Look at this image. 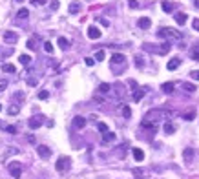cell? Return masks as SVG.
I'll return each mask as SVG.
<instances>
[{"mask_svg":"<svg viewBox=\"0 0 199 179\" xmlns=\"http://www.w3.org/2000/svg\"><path fill=\"white\" fill-rule=\"evenodd\" d=\"M143 49H144V51L157 53V55H166V53H170L172 44H170V40H166V42H163V44H144Z\"/></svg>","mask_w":199,"mask_h":179,"instance_id":"cell-2","label":"cell"},{"mask_svg":"<svg viewBox=\"0 0 199 179\" xmlns=\"http://www.w3.org/2000/svg\"><path fill=\"white\" fill-rule=\"evenodd\" d=\"M48 97H49V91H48V90H42V91H38V99H40V101H46Z\"/></svg>","mask_w":199,"mask_h":179,"instance_id":"cell-39","label":"cell"},{"mask_svg":"<svg viewBox=\"0 0 199 179\" xmlns=\"http://www.w3.org/2000/svg\"><path fill=\"white\" fill-rule=\"evenodd\" d=\"M4 130H5L7 134H11V135L16 134V126H11V124H4Z\"/></svg>","mask_w":199,"mask_h":179,"instance_id":"cell-34","label":"cell"},{"mask_svg":"<svg viewBox=\"0 0 199 179\" xmlns=\"http://www.w3.org/2000/svg\"><path fill=\"white\" fill-rule=\"evenodd\" d=\"M18 112H20V106H18V104H13V106L7 108V113H9V115H16Z\"/></svg>","mask_w":199,"mask_h":179,"instance_id":"cell-29","label":"cell"},{"mask_svg":"<svg viewBox=\"0 0 199 179\" xmlns=\"http://www.w3.org/2000/svg\"><path fill=\"white\" fill-rule=\"evenodd\" d=\"M2 71H5V73H15L16 68H15L13 64H4V66H2Z\"/></svg>","mask_w":199,"mask_h":179,"instance_id":"cell-28","label":"cell"},{"mask_svg":"<svg viewBox=\"0 0 199 179\" xmlns=\"http://www.w3.org/2000/svg\"><path fill=\"white\" fill-rule=\"evenodd\" d=\"M183 159H185V163H192V159H194V148H185L183 150Z\"/></svg>","mask_w":199,"mask_h":179,"instance_id":"cell-12","label":"cell"},{"mask_svg":"<svg viewBox=\"0 0 199 179\" xmlns=\"http://www.w3.org/2000/svg\"><path fill=\"white\" fill-rule=\"evenodd\" d=\"M183 88H185V90H187V91H190V93H192V91H196V90H197V88H196V86H194V84H190V82H185V84H183Z\"/></svg>","mask_w":199,"mask_h":179,"instance_id":"cell-38","label":"cell"},{"mask_svg":"<svg viewBox=\"0 0 199 179\" xmlns=\"http://www.w3.org/2000/svg\"><path fill=\"white\" fill-rule=\"evenodd\" d=\"M110 90H112V86L106 84V82H102V84L99 86V93H104V95H106V93H110Z\"/></svg>","mask_w":199,"mask_h":179,"instance_id":"cell-26","label":"cell"},{"mask_svg":"<svg viewBox=\"0 0 199 179\" xmlns=\"http://www.w3.org/2000/svg\"><path fill=\"white\" fill-rule=\"evenodd\" d=\"M192 26H194V29H197L199 31V18H196V20L192 22Z\"/></svg>","mask_w":199,"mask_h":179,"instance_id":"cell-47","label":"cell"},{"mask_svg":"<svg viewBox=\"0 0 199 179\" xmlns=\"http://www.w3.org/2000/svg\"><path fill=\"white\" fill-rule=\"evenodd\" d=\"M42 123H44V117H42V115H37V117H31V119L27 121V126H29L31 130H37V128L42 126Z\"/></svg>","mask_w":199,"mask_h":179,"instance_id":"cell-6","label":"cell"},{"mask_svg":"<svg viewBox=\"0 0 199 179\" xmlns=\"http://www.w3.org/2000/svg\"><path fill=\"white\" fill-rule=\"evenodd\" d=\"M196 7H199V0H196Z\"/></svg>","mask_w":199,"mask_h":179,"instance_id":"cell-50","label":"cell"},{"mask_svg":"<svg viewBox=\"0 0 199 179\" xmlns=\"http://www.w3.org/2000/svg\"><path fill=\"white\" fill-rule=\"evenodd\" d=\"M69 166H71V159L66 157V156L59 157V161H57V165H55L57 172H66V170H69Z\"/></svg>","mask_w":199,"mask_h":179,"instance_id":"cell-4","label":"cell"},{"mask_svg":"<svg viewBox=\"0 0 199 179\" xmlns=\"http://www.w3.org/2000/svg\"><path fill=\"white\" fill-rule=\"evenodd\" d=\"M27 84H31V86H35V84H37V81H35V79H27Z\"/></svg>","mask_w":199,"mask_h":179,"instance_id":"cell-49","label":"cell"},{"mask_svg":"<svg viewBox=\"0 0 199 179\" xmlns=\"http://www.w3.org/2000/svg\"><path fill=\"white\" fill-rule=\"evenodd\" d=\"M7 170H9V174H11L15 179H18V177H20V174H22V166H20V163H9V165H7Z\"/></svg>","mask_w":199,"mask_h":179,"instance_id":"cell-5","label":"cell"},{"mask_svg":"<svg viewBox=\"0 0 199 179\" xmlns=\"http://www.w3.org/2000/svg\"><path fill=\"white\" fill-rule=\"evenodd\" d=\"M99 22H101V24H102V26H110V22H108V20H106V18H99Z\"/></svg>","mask_w":199,"mask_h":179,"instance_id":"cell-48","label":"cell"},{"mask_svg":"<svg viewBox=\"0 0 199 179\" xmlns=\"http://www.w3.org/2000/svg\"><path fill=\"white\" fill-rule=\"evenodd\" d=\"M68 9H69V13H71V15H75V13H79V11H80V4L73 2V4H69V7H68Z\"/></svg>","mask_w":199,"mask_h":179,"instance_id":"cell-23","label":"cell"},{"mask_svg":"<svg viewBox=\"0 0 199 179\" xmlns=\"http://www.w3.org/2000/svg\"><path fill=\"white\" fill-rule=\"evenodd\" d=\"M132 174H133V177L135 179H144L146 177V170H144V168H133Z\"/></svg>","mask_w":199,"mask_h":179,"instance_id":"cell-16","label":"cell"},{"mask_svg":"<svg viewBox=\"0 0 199 179\" xmlns=\"http://www.w3.org/2000/svg\"><path fill=\"white\" fill-rule=\"evenodd\" d=\"M144 95H146V88H141V90L137 88V90H135V93H133V101H135V102H139Z\"/></svg>","mask_w":199,"mask_h":179,"instance_id":"cell-17","label":"cell"},{"mask_svg":"<svg viewBox=\"0 0 199 179\" xmlns=\"http://www.w3.org/2000/svg\"><path fill=\"white\" fill-rule=\"evenodd\" d=\"M18 60H20L22 66H29V64H31V57H29V55H20Z\"/></svg>","mask_w":199,"mask_h":179,"instance_id":"cell-24","label":"cell"},{"mask_svg":"<svg viewBox=\"0 0 199 179\" xmlns=\"http://www.w3.org/2000/svg\"><path fill=\"white\" fill-rule=\"evenodd\" d=\"M132 154H133L135 161H139V163H141V161L144 159V152H143L141 148H133V150H132Z\"/></svg>","mask_w":199,"mask_h":179,"instance_id":"cell-19","label":"cell"},{"mask_svg":"<svg viewBox=\"0 0 199 179\" xmlns=\"http://www.w3.org/2000/svg\"><path fill=\"white\" fill-rule=\"evenodd\" d=\"M57 42H59L60 49H64V51H66V49H69V40H68V38H64V37H59V40H57Z\"/></svg>","mask_w":199,"mask_h":179,"instance_id":"cell-20","label":"cell"},{"mask_svg":"<svg viewBox=\"0 0 199 179\" xmlns=\"http://www.w3.org/2000/svg\"><path fill=\"white\" fill-rule=\"evenodd\" d=\"M104 57H106V53H104V49H99V51L95 53V60H104Z\"/></svg>","mask_w":199,"mask_h":179,"instance_id":"cell-36","label":"cell"},{"mask_svg":"<svg viewBox=\"0 0 199 179\" xmlns=\"http://www.w3.org/2000/svg\"><path fill=\"white\" fill-rule=\"evenodd\" d=\"M165 132H166L168 135H170V134H174V132H176V124H172V123H166V124H165Z\"/></svg>","mask_w":199,"mask_h":179,"instance_id":"cell-32","label":"cell"},{"mask_svg":"<svg viewBox=\"0 0 199 179\" xmlns=\"http://www.w3.org/2000/svg\"><path fill=\"white\" fill-rule=\"evenodd\" d=\"M44 51H46V53H53V44L46 40V42H44Z\"/></svg>","mask_w":199,"mask_h":179,"instance_id":"cell-35","label":"cell"},{"mask_svg":"<svg viewBox=\"0 0 199 179\" xmlns=\"http://www.w3.org/2000/svg\"><path fill=\"white\" fill-rule=\"evenodd\" d=\"M117 64L126 66V59H124V55H123V53H115V55L112 57V66H117Z\"/></svg>","mask_w":199,"mask_h":179,"instance_id":"cell-10","label":"cell"},{"mask_svg":"<svg viewBox=\"0 0 199 179\" xmlns=\"http://www.w3.org/2000/svg\"><path fill=\"white\" fill-rule=\"evenodd\" d=\"M0 112H2V104H0Z\"/></svg>","mask_w":199,"mask_h":179,"instance_id":"cell-51","label":"cell"},{"mask_svg":"<svg viewBox=\"0 0 199 179\" xmlns=\"http://www.w3.org/2000/svg\"><path fill=\"white\" fill-rule=\"evenodd\" d=\"M183 119H185V121H194V119H196V112H194V110H190V112L183 113Z\"/></svg>","mask_w":199,"mask_h":179,"instance_id":"cell-30","label":"cell"},{"mask_svg":"<svg viewBox=\"0 0 199 179\" xmlns=\"http://www.w3.org/2000/svg\"><path fill=\"white\" fill-rule=\"evenodd\" d=\"M16 16H18V18H22V20H26V18L29 16V11H27L26 7H22V9H20L18 13H16Z\"/></svg>","mask_w":199,"mask_h":179,"instance_id":"cell-27","label":"cell"},{"mask_svg":"<svg viewBox=\"0 0 199 179\" xmlns=\"http://www.w3.org/2000/svg\"><path fill=\"white\" fill-rule=\"evenodd\" d=\"M84 62H86V66H93V64H95V59H91V57H86V59H84Z\"/></svg>","mask_w":199,"mask_h":179,"instance_id":"cell-44","label":"cell"},{"mask_svg":"<svg viewBox=\"0 0 199 179\" xmlns=\"http://www.w3.org/2000/svg\"><path fill=\"white\" fill-rule=\"evenodd\" d=\"M174 18H176V22H177V24L185 26V24H187V20H188V15H187V13H176V16H174Z\"/></svg>","mask_w":199,"mask_h":179,"instance_id":"cell-14","label":"cell"},{"mask_svg":"<svg viewBox=\"0 0 199 179\" xmlns=\"http://www.w3.org/2000/svg\"><path fill=\"white\" fill-rule=\"evenodd\" d=\"M16 2H20V0H16Z\"/></svg>","mask_w":199,"mask_h":179,"instance_id":"cell-52","label":"cell"},{"mask_svg":"<svg viewBox=\"0 0 199 179\" xmlns=\"http://www.w3.org/2000/svg\"><path fill=\"white\" fill-rule=\"evenodd\" d=\"M190 77H192L194 81H199V70H194V71L190 73Z\"/></svg>","mask_w":199,"mask_h":179,"instance_id":"cell-45","label":"cell"},{"mask_svg":"<svg viewBox=\"0 0 199 179\" xmlns=\"http://www.w3.org/2000/svg\"><path fill=\"white\" fill-rule=\"evenodd\" d=\"M102 141H104V143H112V141H115V134L110 132V130L104 132V134H102Z\"/></svg>","mask_w":199,"mask_h":179,"instance_id":"cell-21","label":"cell"},{"mask_svg":"<svg viewBox=\"0 0 199 179\" xmlns=\"http://www.w3.org/2000/svg\"><path fill=\"white\" fill-rule=\"evenodd\" d=\"M157 37H161V38H166V40H179L181 38V33L177 31V29H174V27H161L159 31H157Z\"/></svg>","mask_w":199,"mask_h":179,"instance_id":"cell-3","label":"cell"},{"mask_svg":"<svg viewBox=\"0 0 199 179\" xmlns=\"http://www.w3.org/2000/svg\"><path fill=\"white\" fill-rule=\"evenodd\" d=\"M190 57H192L194 60H199V49H192V51H190Z\"/></svg>","mask_w":199,"mask_h":179,"instance_id":"cell-42","label":"cell"},{"mask_svg":"<svg viewBox=\"0 0 199 179\" xmlns=\"http://www.w3.org/2000/svg\"><path fill=\"white\" fill-rule=\"evenodd\" d=\"M86 123H88V121H86L84 117H80V115H77V117L73 119V126H75V128H79V130H80V128H84V126H86Z\"/></svg>","mask_w":199,"mask_h":179,"instance_id":"cell-13","label":"cell"},{"mask_svg":"<svg viewBox=\"0 0 199 179\" xmlns=\"http://www.w3.org/2000/svg\"><path fill=\"white\" fill-rule=\"evenodd\" d=\"M174 86H176L174 82H165V84H163V91H165V93H172V91H174Z\"/></svg>","mask_w":199,"mask_h":179,"instance_id":"cell-25","label":"cell"},{"mask_svg":"<svg viewBox=\"0 0 199 179\" xmlns=\"http://www.w3.org/2000/svg\"><path fill=\"white\" fill-rule=\"evenodd\" d=\"M27 48H29V49H37V46H35V38H29V40H27Z\"/></svg>","mask_w":199,"mask_h":179,"instance_id":"cell-43","label":"cell"},{"mask_svg":"<svg viewBox=\"0 0 199 179\" xmlns=\"http://www.w3.org/2000/svg\"><path fill=\"white\" fill-rule=\"evenodd\" d=\"M172 117V112L166 110V108H154L150 110L146 115H144V121H150V123H159V121H165V119H170Z\"/></svg>","mask_w":199,"mask_h":179,"instance_id":"cell-1","label":"cell"},{"mask_svg":"<svg viewBox=\"0 0 199 179\" xmlns=\"http://www.w3.org/2000/svg\"><path fill=\"white\" fill-rule=\"evenodd\" d=\"M128 5H130L132 9H135V7H137L139 4H137V0H130V4H128Z\"/></svg>","mask_w":199,"mask_h":179,"instance_id":"cell-46","label":"cell"},{"mask_svg":"<svg viewBox=\"0 0 199 179\" xmlns=\"http://www.w3.org/2000/svg\"><path fill=\"white\" fill-rule=\"evenodd\" d=\"M121 113H123L126 119H130V115H132V110H130V106H123V108H121Z\"/></svg>","mask_w":199,"mask_h":179,"instance_id":"cell-33","label":"cell"},{"mask_svg":"<svg viewBox=\"0 0 199 179\" xmlns=\"http://www.w3.org/2000/svg\"><path fill=\"white\" fill-rule=\"evenodd\" d=\"M150 26H152V20H150L148 16H141V18H139V27H141V29H148Z\"/></svg>","mask_w":199,"mask_h":179,"instance_id":"cell-15","label":"cell"},{"mask_svg":"<svg viewBox=\"0 0 199 179\" xmlns=\"http://www.w3.org/2000/svg\"><path fill=\"white\" fill-rule=\"evenodd\" d=\"M161 7H163L165 13H172V11H174V4H172V2H163Z\"/></svg>","mask_w":199,"mask_h":179,"instance_id":"cell-22","label":"cell"},{"mask_svg":"<svg viewBox=\"0 0 199 179\" xmlns=\"http://www.w3.org/2000/svg\"><path fill=\"white\" fill-rule=\"evenodd\" d=\"M135 66H137V68H144V59L137 55V57H135Z\"/></svg>","mask_w":199,"mask_h":179,"instance_id":"cell-37","label":"cell"},{"mask_svg":"<svg viewBox=\"0 0 199 179\" xmlns=\"http://www.w3.org/2000/svg\"><path fill=\"white\" fill-rule=\"evenodd\" d=\"M37 152H38V156H40L42 159H48V157L51 156V148H48L46 145H38V146H37Z\"/></svg>","mask_w":199,"mask_h":179,"instance_id":"cell-7","label":"cell"},{"mask_svg":"<svg viewBox=\"0 0 199 179\" xmlns=\"http://www.w3.org/2000/svg\"><path fill=\"white\" fill-rule=\"evenodd\" d=\"M101 35H102V33H101V29H99V27H95V26H90V27H88V37H90L91 40L101 38Z\"/></svg>","mask_w":199,"mask_h":179,"instance_id":"cell-8","label":"cell"},{"mask_svg":"<svg viewBox=\"0 0 199 179\" xmlns=\"http://www.w3.org/2000/svg\"><path fill=\"white\" fill-rule=\"evenodd\" d=\"M181 66V59H177V57H174L172 60H168V64H166V68L170 70V71H174V70H177Z\"/></svg>","mask_w":199,"mask_h":179,"instance_id":"cell-11","label":"cell"},{"mask_svg":"<svg viewBox=\"0 0 199 179\" xmlns=\"http://www.w3.org/2000/svg\"><path fill=\"white\" fill-rule=\"evenodd\" d=\"M7 88V79H0V93Z\"/></svg>","mask_w":199,"mask_h":179,"instance_id":"cell-41","label":"cell"},{"mask_svg":"<svg viewBox=\"0 0 199 179\" xmlns=\"http://www.w3.org/2000/svg\"><path fill=\"white\" fill-rule=\"evenodd\" d=\"M15 154H18V148L9 146V148L5 150V154H4V157H2V161H7V157H11V156H15Z\"/></svg>","mask_w":199,"mask_h":179,"instance_id":"cell-18","label":"cell"},{"mask_svg":"<svg viewBox=\"0 0 199 179\" xmlns=\"http://www.w3.org/2000/svg\"><path fill=\"white\" fill-rule=\"evenodd\" d=\"M115 93H117V97H123L124 95V86L119 82V84H115Z\"/></svg>","mask_w":199,"mask_h":179,"instance_id":"cell-31","label":"cell"},{"mask_svg":"<svg viewBox=\"0 0 199 179\" xmlns=\"http://www.w3.org/2000/svg\"><path fill=\"white\" fill-rule=\"evenodd\" d=\"M4 40H5L7 44H16L18 35H16L15 31H5V33H4Z\"/></svg>","mask_w":199,"mask_h":179,"instance_id":"cell-9","label":"cell"},{"mask_svg":"<svg viewBox=\"0 0 199 179\" xmlns=\"http://www.w3.org/2000/svg\"><path fill=\"white\" fill-rule=\"evenodd\" d=\"M97 128H99V132H102V134H104V132H108V124H106V123H99V124H97Z\"/></svg>","mask_w":199,"mask_h":179,"instance_id":"cell-40","label":"cell"}]
</instances>
